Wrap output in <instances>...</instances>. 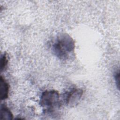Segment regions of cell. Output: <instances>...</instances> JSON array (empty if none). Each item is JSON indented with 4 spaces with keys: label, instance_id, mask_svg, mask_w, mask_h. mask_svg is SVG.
<instances>
[{
    "label": "cell",
    "instance_id": "6da1fadb",
    "mask_svg": "<svg viewBox=\"0 0 120 120\" xmlns=\"http://www.w3.org/2000/svg\"><path fill=\"white\" fill-rule=\"evenodd\" d=\"M75 49L74 40L70 35L65 33L57 35L52 45L53 53L62 60H69L74 56Z\"/></svg>",
    "mask_w": 120,
    "mask_h": 120
},
{
    "label": "cell",
    "instance_id": "7a4b0ae2",
    "mask_svg": "<svg viewBox=\"0 0 120 120\" xmlns=\"http://www.w3.org/2000/svg\"><path fill=\"white\" fill-rule=\"evenodd\" d=\"M39 105L45 112H54L60 108L61 105L59 93L54 90L44 91L40 98Z\"/></svg>",
    "mask_w": 120,
    "mask_h": 120
},
{
    "label": "cell",
    "instance_id": "3957f363",
    "mask_svg": "<svg viewBox=\"0 0 120 120\" xmlns=\"http://www.w3.org/2000/svg\"><path fill=\"white\" fill-rule=\"evenodd\" d=\"M83 94V90L80 89L73 88L64 94L63 99L65 103L70 106L78 104Z\"/></svg>",
    "mask_w": 120,
    "mask_h": 120
},
{
    "label": "cell",
    "instance_id": "277c9868",
    "mask_svg": "<svg viewBox=\"0 0 120 120\" xmlns=\"http://www.w3.org/2000/svg\"><path fill=\"white\" fill-rule=\"evenodd\" d=\"M9 86L5 78L0 76V96L1 100H5L8 97Z\"/></svg>",
    "mask_w": 120,
    "mask_h": 120
},
{
    "label": "cell",
    "instance_id": "5b68a950",
    "mask_svg": "<svg viewBox=\"0 0 120 120\" xmlns=\"http://www.w3.org/2000/svg\"><path fill=\"white\" fill-rule=\"evenodd\" d=\"M0 119L12 120L13 118V114L9 109L5 105H1L0 111Z\"/></svg>",
    "mask_w": 120,
    "mask_h": 120
},
{
    "label": "cell",
    "instance_id": "8992f818",
    "mask_svg": "<svg viewBox=\"0 0 120 120\" xmlns=\"http://www.w3.org/2000/svg\"><path fill=\"white\" fill-rule=\"evenodd\" d=\"M8 63V58L6 53H4L1 55L0 57V70L2 72L5 70Z\"/></svg>",
    "mask_w": 120,
    "mask_h": 120
},
{
    "label": "cell",
    "instance_id": "52a82bcc",
    "mask_svg": "<svg viewBox=\"0 0 120 120\" xmlns=\"http://www.w3.org/2000/svg\"><path fill=\"white\" fill-rule=\"evenodd\" d=\"M114 79L116 83V85L118 87V89L119 90L120 86V72L119 70L116 72L114 74Z\"/></svg>",
    "mask_w": 120,
    "mask_h": 120
}]
</instances>
